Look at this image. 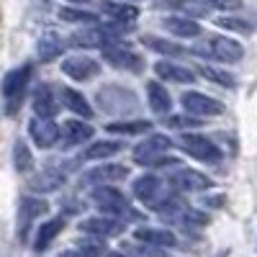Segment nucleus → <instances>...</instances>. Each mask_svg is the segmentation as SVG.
<instances>
[{"label": "nucleus", "instance_id": "1", "mask_svg": "<svg viewBox=\"0 0 257 257\" xmlns=\"http://www.w3.org/2000/svg\"><path fill=\"white\" fill-rule=\"evenodd\" d=\"M93 203L103 211L108 213V216H116V219H123V221H137L142 219V213L128 203V198L123 196L121 190L111 188V185H98L93 193H90Z\"/></svg>", "mask_w": 257, "mask_h": 257}, {"label": "nucleus", "instance_id": "2", "mask_svg": "<svg viewBox=\"0 0 257 257\" xmlns=\"http://www.w3.org/2000/svg\"><path fill=\"white\" fill-rule=\"evenodd\" d=\"M134 196H137L139 203H144L147 208H152V211L162 213V211L167 208V203L173 201L178 193L170 190L160 178L144 175V178H137V180H134Z\"/></svg>", "mask_w": 257, "mask_h": 257}, {"label": "nucleus", "instance_id": "3", "mask_svg": "<svg viewBox=\"0 0 257 257\" xmlns=\"http://www.w3.org/2000/svg\"><path fill=\"white\" fill-rule=\"evenodd\" d=\"M121 36L108 26H90V29H82V31H75L70 36V44L77 47V49H105V47H113Z\"/></svg>", "mask_w": 257, "mask_h": 257}, {"label": "nucleus", "instance_id": "4", "mask_svg": "<svg viewBox=\"0 0 257 257\" xmlns=\"http://www.w3.org/2000/svg\"><path fill=\"white\" fill-rule=\"evenodd\" d=\"M178 147L183 149L185 155L196 157V160H201V162H219V160H221V149L213 144L211 139L198 137V134H183L180 142H178Z\"/></svg>", "mask_w": 257, "mask_h": 257}, {"label": "nucleus", "instance_id": "5", "mask_svg": "<svg viewBox=\"0 0 257 257\" xmlns=\"http://www.w3.org/2000/svg\"><path fill=\"white\" fill-rule=\"evenodd\" d=\"M170 147H173V142H170L165 134H152L134 149V162H139L144 167H155V162L167 155Z\"/></svg>", "mask_w": 257, "mask_h": 257}, {"label": "nucleus", "instance_id": "6", "mask_svg": "<svg viewBox=\"0 0 257 257\" xmlns=\"http://www.w3.org/2000/svg\"><path fill=\"white\" fill-rule=\"evenodd\" d=\"M47 208H49V203L44 198H34V196L21 198V203H18V239L21 242L29 239L31 224L41 216V213H47Z\"/></svg>", "mask_w": 257, "mask_h": 257}, {"label": "nucleus", "instance_id": "7", "mask_svg": "<svg viewBox=\"0 0 257 257\" xmlns=\"http://www.w3.org/2000/svg\"><path fill=\"white\" fill-rule=\"evenodd\" d=\"M29 80H31V64H24V67H16V70H11V72L3 77V85H0V90H3L6 100L11 103V105H8V111H13L16 100H18L21 95H24V90H26Z\"/></svg>", "mask_w": 257, "mask_h": 257}, {"label": "nucleus", "instance_id": "8", "mask_svg": "<svg viewBox=\"0 0 257 257\" xmlns=\"http://www.w3.org/2000/svg\"><path fill=\"white\" fill-rule=\"evenodd\" d=\"M103 62H108L111 67L126 70V72H142L144 70V59L137 52L126 49V47H116V44L103 49Z\"/></svg>", "mask_w": 257, "mask_h": 257}, {"label": "nucleus", "instance_id": "9", "mask_svg": "<svg viewBox=\"0 0 257 257\" xmlns=\"http://www.w3.org/2000/svg\"><path fill=\"white\" fill-rule=\"evenodd\" d=\"M183 108L193 116H221L224 113V103H219L216 98L203 95V93H183Z\"/></svg>", "mask_w": 257, "mask_h": 257}, {"label": "nucleus", "instance_id": "10", "mask_svg": "<svg viewBox=\"0 0 257 257\" xmlns=\"http://www.w3.org/2000/svg\"><path fill=\"white\" fill-rule=\"evenodd\" d=\"M128 178V167L123 165H98L88 173H82L80 183L85 185H111V183H118V180H126Z\"/></svg>", "mask_w": 257, "mask_h": 257}, {"label": "nucleus", "instance_id": "11", "mask_svg": "<svg viewBox=\"0 0 257 257\" xmlns=\"http://www.w3.org/2000/svg\"><path fill=\"white\" fill-rule=\"evenodd\" d=\"M170 183H173L178 190H185V193H198V190H208L213 183L211 178H206L198 170H188V167H180L170 175Z\"/></svg>", "mask_w": 257, "mask_h": 257}, {"label": "nucleus", "instance_id": "12", "mask_svg": "<svg viewBox=\"0 0 257 257\" xmlns=\"http://www.w3.org/2000/svg\"><path fill=\"white\" fill-rule=\"evenodd\" d=\"M29 134H31L36 147L49 149V147H54L59 142V126L52 118H34L29 123Z\"/></svg>", "mask_w": 257, "mask_h": 257}, {"label": "nucleus", "instance_id": "13", "mask_svg": "<svg viewBox=\"0 0 257 257\" xmlns=\"http://www.w3.org/2000/svg\"><path fill=\"white\" fill-rule=\"evenodd\" d=\"M80 231L90 234V237H95V239H108V237H118V234L123 231V221L95 216V219H85L80 224Z\"/></svg>", "mask_w": 257, "mask_h": 257}, {"label": "nucleus", "instance_id": "14", "mask_svg": "<svg viewBox=\"0 0 257 257\" xmlns=\"http://www.w3.org/2000/svg\"><path fill=\"white\" fill-rule=\"evenodd\" d=\"M59 137H62V147H77V144H85V142L93 139V126L90 123H82L77 118L62 121Z\"/></svg>", "mask_w": 257, "mask_h": 257}, {"label": "nucleus", "instance_id": "15", "mask_svg": "<svg viewBox=\"0 0 257 257\" xmlns=\"http://www.w3.org/2000/svg\"><path fill=\"white\" fill-rule=\"evenodd\" d=\"M98 62L90 59V57H67V59H62V72L72 77V80H90L98 75Z\"/></svg>", "mask_w": 257, "mask_h": 257}, {"label": "nucleus", "instance_id": "16", "mask_svg": "<svg viewBox=\"0 0 257 257\" xmlns=\"http://www.w3.org/2000/svg\"><path fill=\"white\" fill-rule=\"evenodd\" d=\"M208 49H211V57H216L221 62H239L244 57L242 44L234 41V39H229V36H211Z\"/></svg>", "mask_w": 257, "mask_h": 257}, {"label": "nucleus", "instance_id": "17", "mask_svg": "<svg viewBox=\"0 0 257 257\" xmlns=\"http://www.w3.org/2000/svg\"><path fill=\"white\" fill-rule=\"evenodd\" d=\"M100 13L118 24H134L139 18V8L134 3H116V0H100Z\"/></svg>", "mask_w": 257, "mask_h": 257}, {"label": "nucleus", "instance_id": "18", "mask_svg": "<svg viewBox=\"0 0 257 257\" xmlns=\"http://www.w3.org/2000/svg\"><path fill=\"white\" fill-rule=\"evenodd\" d=\"M31 108H34L36 118H54V116L59 113V103H57V98H54V93H52L49 85H41V88L36 90Z\"/></svg>", "mask_w": 257, "mask_h": 257}, {"label": "nucleus", "instance_id": "19", "mask_svg": "<svg viewBox=\"0 0 257 257\" xmlns=\"http://www.w3.org/2000/svg\"><path fill=\"white\" fill-rule=\"evenodd\" d=\"M155 72L165 82H185V85L196 82V72L188 70V67H180V64H175V62H157Z\"/></svg>", "mask_w": 257, "mask_h": 257}, {"label": "nucleus", "instance_id": "20", "mask_svg": "<svg viewBox=\"0 0 257 257\" xmlns=\"http://www.w3.org/2000/svg\"><path fill=\"white\" fill-rule=\"evenodd\" d=\"M62 183H64V173H62V170L47 167V170H41L36 178H31L29 188H31L34 193H54V190H59Z\"/></svg>", "mask_w": 257, "mask_h": 257}, {"label": "nucleus", "instance_id": "21", "mask_svg": "<svg viewBox=\"0 0 257 257\" xmlns=\"http://www.w3.org/2000/svg\"><path fill=\"white\" fill-rule=\"evenodd\" d=\"M162 26L170 31V34H175V36H183V39H193V36H201V24H196L193 18L188 16H167L162 21Z\"/></svg>", "mask_w": 257, "mask_h": 257}, {"label": "nucleus", "instance_id": "22", "mask_svg": "<svg viewBox=\"0 0 257 257\" xmlns=\"http://www.w3.org/2000/svg\"><path fill=\"white\" fill-rule=\"evenodd\" d=\"M59 100H62L64 108H70L72 113L82 116L85 121L93 118V108H90L88 98H85L82 93H77V90H72V88H62V90H59Z\"/></svg>", "mask_w": 257, "mask_h": 257}, {"label": "nucleus", "instance_id": "23", "mask_svg": "<svg viewBox=\"0 0 257 257\" xmlns=\"http://www.w3.org/2000/svg\"><path fill=\"white\" fill-rule=\"evenodd\" d=\"M160 8H170L178 16H188V18H201L208 13L211 6L206 0H165V3H160Z\"/></svg>", "mask_w": 257, "mask_h": 257}, {"label": "nucleus", "instance_id": "24", "mask_svg": "<svg viewBox=\"0 0 257 257\" xmlns=\"http://www.w3.org/2000/svg\"><path fill=\"white\" fill-rule=\"evenodd\" d=\"M134 239L144 244H155V247H175L178 237L170 229H137Z\"/></svg>", "mask_w": 257, "mask_h": 257}, {"label": "nucleus", "instance_id": "25", "mask_svg": "<svg viewBox=\"0 0 257 257\" xmlns=\"http://www.w3.org/2000/svg\"><path fill=\"white\" fill-rule=\"evenodd\" d=\"M64 229V219L62 216H57V219H49V221H44L39 226V231H36V239H34V249L36 252H44L54 239H57V234Z\"/></svg>", "mask_w": 257, "mask_h": 257}, {"label": "nucleus", "instance_id": "26", "mask_svg": "<svg viewBox=\"0 0 257 257\" xmlns=\"http://www.w3.org/2000/svg\"><path fill=\"white\" fill-rule=\"evenodd\" d=\"M62 52H64V41H62V36H57L52 31L41 36L36 44V54L41 62H54L57 57H62Z\"/></svg>", "mask_w": 257, "mask_h": 257}, {"label": "nucleus", "instance_id": "27", "mask_svg": "<svg viewBox=\"0 0 257 257\" xmlns=\"http://www.w3.org/2000/svg\"><path fill=\"white\" fill-rule=\"evenodd\" d=\"M147 98H149V108H152L157 116H165V113H170V93L165 90V85H160V82H149L147 85Z\"/></svg>", "mask_w": 257, "mask_h": 257}, {"label": "nucleus", "instance_id": "28", "mask_svg": "<svg viewBox=\"0 0 257 257\" xmlns=\"http://www.w3.org/2000/svg\"><path fill=\"white\" fill-rule=\"evenodd\" d=\"M123 149V144L121 142H116V139H105V142H95V144H90L85 152L80 155V160H105V157H113V155H118Z\"/></svg>", "mask_w": 257, "mask_h": 257}, {"label": "nucleus", "instance_id": "29", "mask_svg": "<svg viewBox=\"0 0 257 257\" xmlns=\"http://www.w3.org/2000/svg\"><path fill=\"white\" fill-rule=\"evenodd\" d=\"M142 44L149 47L152 52H157V54H167V57H185V54H188V49H183L180 44L165 41V39H160V36H155V34H144V36H142Z\"/></svg>", "mask_w": 257, "mask_h": 257}, {"label": "nucleus", "instance_id": "30", "mask_svg": "<svg viewBox=\"0 0 257 257\" xmlns=\"http://www.w3.org/2000/svg\"><path fill=\"white\" fill-rule=\"evenodd\" d=\"M152 121L147 118H134V121H113V123H105L111 134H121V137H128V134H147L152 132Z\"/></svg>", "mask_w": 257, "mask_h": 257}, {"label": "nucleus", "instance_id": "31", "mask_svg": "<svg viewBox=\"0 0 257 257\" xmlns=\"http://www.w3.org/2000/svg\"><path fill=\"white\" fill-rule=\"evenodd\" d=\"M198 75H203L208 82L213 85H221V88H237V77L226 70H219V67H211V64H198Z\"/></svg>", "mask_w": 257, "mask_h": 257}, {"label": "nucleus", "instance_id": "32", "mask_svg": "<svg viewBox=\"0 0 257 257\" xmlns=\"http://www.w3.org/2000/svg\"><path fill=\"white\" fill-rule=\"evenodd\" d=\"M13 165H16L18 173H29L34 167V155H31V149L24 139H18L16 147H13Z\"/></svg>", "mask_w": 257, "mask_h": 257}, {"label": "nucleus", "instance_id": "33", "mask_svg": "<svg viewBox=\"0 0 257 257\" xmlns=\"http://www.w3.org/2000/svg\"><path fill=\"white\" fill-rule=\"evenodd\" d=\"M59 18L67 24H98V16L80 8H59Z\"/></svg>", "mask_w": 257, "mask_h": 257}, {"label": "nucleus", "instance_id": "34", "mask_svg": "<svg viewBox=\"0 0 257 257\" xmlns=\"http://www.w3.org/2000/svg\"><path fill=\"white\" fill-rule=\"evenodd\" d=\"M216 24L221 26V29H226V31H239V34H249L254 26L249 24V21H244V18H231V16H224V18H219Z\"/></svg>", "mask_w": 257, "mask_h": 257}, {"label": "nucleus", "instance_id": "35", "mask_svg": "<svg viewBox=\"0 0 257 257\" xmlns=\"http://www.w3.org/2000/svg\"><path fill=\"white\" fill-rule=\"evenodd\" d=\"M128 254H132V257H175V254H170L165 247H155V244H149V247H132Z\"/></svg>", "mask_w": 257, "mask_h": 257}, {"label": "nucleus", "instance_id": "36", "mask_svg": "<svg viewBox=\"0 0 257 257\" xmlns=\"http://www.w3.org/2000/svg\"><path fill=\"white\" fill-rule=\"evenodd\" d=\"M167 126L170 128H185V126H201V121L190 118V116H167Z\"/></svg>", "mask_w": 257, "mask_h": 257}, {"label": "nucleus", "instance_id": "37", "mask_svg": "<svg viewBox=\"0 0 257 257\" xmlns=\"http://www.w3.org/2000/svg\"><path fill=\"white\" fill-rule=\"evenodd\" d=\"M100 254H103L100 242H82L80 244V257H100Z\"/></svg>", "mask_w": 257, "mask_h": 257}, {"label": "nucleus", "instance_id": "38", "mask_svg": "<svg viewBox=\"0 0 257 257\" xmlns=\"http://www.w3.org/2000/svg\"><path fill=\"white\" fill-rule=\"evenodd\" d=\"M208 6L219 8V11H239L242 0H208Z\"/></svg>", "mask_w": 257, "mask_h": 257}, {"label": "nucleus", "instance_id": "39", "mask_svg": "<svg viewBox=\"0 0 257 257\" xmlns=\"http://www.w3.org/2000/svg\"><path fill=\"white\" fill-rule=\"evenodd\" d=\"M213 206V208H221V203H224V196H216V198H203V206Z\"/></svg>", "mask_w": 257, "mask_h": 257}, {"label": "nucleus", "instance_id": "40", "mask_svg": "<svg viewBox=\"0 0 257 257\" xmlns=\"http://www.w3.org/2000/svg\"><path fill=\"white\" fill-rule=\"evenodd\" d=\"M108 257H126V254H118V252H111Z\"/></svg>", "mask_w": 257, "mask_h": 257}, {"label": "nucleus", "instance_id": "41", "mask_svg": "<svg viewBox=\"0 0 257 257\" xmlns=\"http://www.w3.org/2000/svg\"><path fill=\"white\" fill-rule=\"evenodd\" d=\"M216 257H229V252H226V249H224V252H219V254H216Z\"/></svg>", "mask_w": 257, "mask_h": 257}, {"label": "nucleus", "instance_id": "42", "mask_svg": "<svg viewBox=\"0 0 257 257\" xmlns=\"http://www.w3.org/2000/svg\"><path fill=\"white\" fill-rule=\"evenodd\" d=\"M70 3H90V0H70Z\"/></svg>", "mask_w": 257, "mask_h": 257}, {"label": "nucleus", "instance_id": "43", "mask_svg": "<svg viewBox=\"0 0 257 257\" xmlns=\"http://www.w3.org/2000/svg\"><path fill=\"white\" fill-rule=\"evenodd\" d=\"M62 257H72V254H62Z\"/></svg>", "mask_w": 257, "mask_h": 257}, {"label": "nucleus", "instance_id": "44", "mask_svg": "<svg viewBox=\"0 0 257 257\" xmlns=\"http://www.w3.org/2000/svg\"><path fill=\"white\" fill-rule=\"evenodd\" d=\"M132 3H134V0H132Z\"/></svg>", "mask_w": 257, "mask_h": 257}]
</instances>
